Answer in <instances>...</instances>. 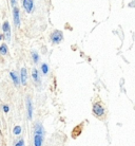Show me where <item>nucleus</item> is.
<instances>
[{
	"instance_id": "obj_1",
	"label": "nucleus",
	"mask_w": 135,
	"mask_h": 146,
	"mask_svg": "<svg viewBox=\"0 0 135 146\" xmlns=\"http://www.w3.org/2000/svg\"><path fill=\"white\" fill-rule=\"evenodd\" d=\"M93 112H94V114L96 117H101L102 114L105 113V109H103V107L100 104L96 103V104L93 105Z\"/></svg>"
},
{
	"instance_id": "obj_2",
	"label": "nucleus",
	"mask_w": 135,
	"mask_h": 146,
	"mask_svg": "<svg viewBox=\"0 0 135 146\" xmlns=\"http://www.w3.org/2000/svg\"><path fill=\"white\" fill-rule=\"evenodd\" d=\"M62 37L63 36H62V33L60 32V31H55V32L52 33L51 39L54 44H59V42L62 40Z\"/></svg>"
},
{
	"instance_id": "obj_3",
	"label": "nucleus",
	"mask_w": 135,
	"mask_h": 146,
	"mask_svg": "<svg viewBox=\"0 0 135 146\" xmlns=\"http://www.w3.org/2000/svg\"><path fill=\"white\" fill-rule=\"evenodd\" d=\"M2 29H3V32H4V34H5V38H7V40H10V38H11V27H10L9 21L3 22Z\"/></svg>"
},
{
	"instance_id": "obj_4",
	"label": "nucleus",
	"mask_w": 135,
	"mask_h": 146,
	"mask_svg": "<svg viewBox=\"0 0 135 146\" xmlns=\"http://www.w3.org/2000/svg\"><path fill=\"white\" fill-rule=\"evenodd\" d=\"M33 0H23V7L28 13H31L33 10Z\"/></svg>"
},
{
	"instance_id": "obj_5",
	"label": "nucleus",
	"mask_w": 135,
	"mask_h": 146,
	"mask_svg": "<svg viewBox=\"0 0 135 146\" xmlns=\"http://www.w3.org/2000/svg\"><path fill=\"white\" fill-rule=\"evenodd\" d=\"M13 15H14V23H15V26L19 27V26H20V17H19V10H18V7H14V12H13Z\"/></svg>"
},
{
	"instance_id": "obj_6",
	"label": "nucleus",
	"mask_w": 135,
	"mask_h": 146,
	"mask_svg": "<svg viewBox=\"0 0 135 146\" xmlns=\"http://www.w3.org/2000/svg\"><path fill=\"white\" fill-rule=\"evenodd\" d=\"M26 106H28V115L29 119H32V114H33V105H32V101L30 98L26 99Z\"/></svg>"
},
{
	"instance_id": "obj_7",
	"label": "nucleus",
	"mask_w": 135,
	"mask_h": 146,
	"mask_svg": "<svg viewBox=\"0 0 135 146\" xmlns=\"http://www.w3.org/2000/svg\"><path fill=\"white\" fill-rule=\"evenodd\" d=\"M43 141V137L41 135H34V145L35 146H41Z\"/></svg>"
},
{
	"instance_id": "obj_8",
	"label": "nucleus",
	"mask_w": 135,
	"mask_h": 146,
	"mask_svg": "<svg viewBox=\"0 0 135 146\" xmlns=\"http://www.w3.org/2000/svg\"><path fill=\"white\" fill-rule=\"evenodd\" d=\"M26 80H28V75H26V68H22L21 69V84L26 85Z\"/></svg>"
},
{
	"instance_id": "obj_9",
	"label": "nucleus",
	"mask_w": 135,
	"mask_h": 146,
	"mask_svg": "<svg viewBox=\"0 0 135 146\" xmlns=\"http://www.w3.org/2000/svg\"><path fill=\"white\" fill-rule=\"evenodd\" d=\"M35 135H43V127L40 124L35 125Z\"/></svg>"
},
{
	"instance_id": "obj_10",
	"label": "nucleus",
	"mask_w": 135,
	"mask_h": 146,
	"mask_svg": "<svg viewBox=\"0 0 135 146\" xmlns=\"http://www.w3.org/2000/svg\"><path fill=\"white\" fill-rule=\"evenodd\" d=\"M32 76H33V80L36 82V83H39V74H38V71L36 69L33 70L32 72Z\"/></svg>"
},
{
	"instance_id": "obj_11",
	"label": "nucleus",
	"mask_w": 135,
	"mask_h": 146,
	"mask_svg": "<svg viewBox=\"0 0 135 146\" xmlns=\"http://www.w3.org/2000/svg\"><path fill=\"white\" fill-rule=\"evenodd\" d=\"M10 74H11L12 78H13V82H14L15 86H18L19 83H20V82H19V80H18V76H17V75H16L14 72H11Z\"/></svg>"
},
{
	"instance_id": "obj_12",
	"label": "nucleus",
	"mask_w": 135,
	"mask_h": 146,
	"mask_svg": "<svg viewBox=\"0 0 135 146\" xmlns=\"http://www.w3.org/2000/svg\"><path fill=\"white\" fill-rule=\"evenodd\" d=\"M0 54H2V55L7 54V44H5L0 46Z\"/></svg>"
},
{
	"instance_id": "obj_13",
	"label": "nucleus",
	"mask_w": 135,
	"mask_h": 146,
	"mask_svg": "<svg viewBox=\"0 0 135 146\" xmlns=\"http://www.w3.org/2000/svg\"><path fill=\"white\" fill-rule=\"evenodd\" d=\"M41 70H42L43 74H47V72H49V67H47V64H42L41 65Z\"/></svg>"
},
{
	"instance_id": "obj_14",
	"label": "nucleus",
	"mask_w": 135,
	"mask_h": 146,
	"mask_svg": "<svg viewBox=\"0 0 135 146\" xmlns=\"http://www.w3.org/2000/svg\"><path fill=\"white\" fill-rule=\"evenodd\" d=\"M20 132H21V127L20 126H16V127L14 128V133L15 135H20Z\"/></svg>"
},
{
	"instance_id": "obj_15",
	"label": "nucleus",
	"mask_w": 135,
	"mask_h": 146,
	"mask_svg": "<svg viewBox=\"0 0 135 146\" xmlns=\"http://www.w3.org/2000/svg\"><path fill=\"white\" fill-rule=\"evenodd\" d=\"M32 56H33L34 62H38V60H39V56H38V54H37L36 52H33V53H32Z\"/></svg>"
},
{
	"instance_id": "obj_16",
	"label": "nucleus",
	"mask_w": 135,
	"mask_h": 146,
	"mask_svg": "<svg viewBox=\"0 0 135 146\" xmlns=\"http://www.w3.org/2000/svg\"><path fill=\"white\" fill-rule=\"evenodd\" d=\"M23 143H24V142H23V140L20 139L18 142L16 143V145H15V146H23Z\"/></svg>"
},
{
	"instance_id": "obj_17",
	"label": "nucleus",
	"mask_w": 135,
	"mask_h": 146,
	"mask_svg": "<svg viewBox=\"0 0 135 146\" xmlns=\"http://www.w3.org/2000/svg\"><path fill=\"white\" fill-rule=\"evenodd\" d=\"M3 110H4V112H9V110H10V108L7 106H4L3 107Z\"/></svg>"
},
{
	"instance_id": "obj_18",
	"label": "nucleus",
	"mask_w": 135,
	"mask_h": 146,
	"mask_svg": "<svg viewBox=\"0 0 135 146\" xmlns=\"http://www.w3.org/2000/svg\"><path fill=\"white\" fill-rule=\"evenodd\" d=\"M15 4H16V0H12V5L15 7Z\"/></svg>"
},
{
	"instance_id": "obj_19",
	"label": "nucleus",
	"mask_w": 135,
	"mask_h": 146,
	"mask_svg": "<svg viewBox=\"0 0 135 146\" xmlns=\"http://www.w3.org/2000/svg\"><path fill=\"white\" fill-rule=\"evenodd\" d=\"M2 37H3V36H2V35H0V40L2 39Z\"/></svg>"
}]
</instances>
